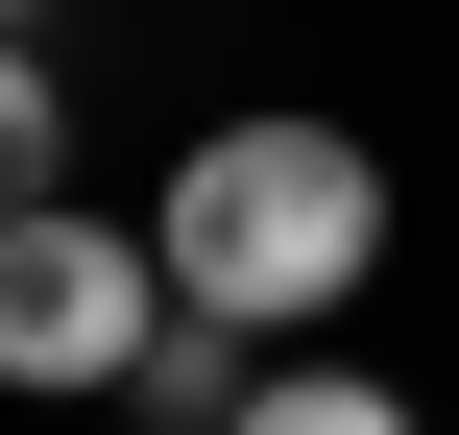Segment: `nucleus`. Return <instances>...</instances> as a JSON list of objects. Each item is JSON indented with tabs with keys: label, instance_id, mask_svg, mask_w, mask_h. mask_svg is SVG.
<instances>
[{
	"label": "nucleus",
	"instance_id": "6",
	"mask_svg": "<svg viewBox=\"0 0 459 435\" xmlns=\"http://www.w3.org/2000/svg\"><path fill=\"white\" fill-rule=\"evenodd\" d=\"M0 24H48V0H0Z\"/></svg>",
	"mask_w": 459,
	"mask_h": 435
},
{
	"label": "nucleus",
	"instance_id": "4",
	"mask_svg": "<svg viewBox=\"0 0 459 435\" xmlns=\"http://www.w3.org/2000/svg\"><path fill=\"white\" fill-rule=\"evenodd\" d=\"M218 435H411V387H363V363H242Z\"/></svg>",
	"mask_w": 459,
	"mask_h": 435
},
{
	"label": "nucleus",
	"instance_id": "5",
	"mask_svg": "<svg viewBox=\"0 0 459 435\" xmlns=\"http://www.w3.org/2000/svg\"><path fill=\"white\" fill-rule=\"evenodd\" d=\"M24 194H73V97H48V48L0 24V218H24Z\"/></svg>",
	"mask_w": 459,
	"mask_h": 435
},
{
	"label": "nucleus",
	"instance_id": "2",
	"mask_svg": "<svg viewBox=\"0 0 459 435\" xmlns=\"http://www.w3.org/2000/svg\"><path fill=\"white\" fill-rule=\"evenodd\" d=\"M145 315H169L145 218H97V194H24V218H0V387H24V412H121Z\"/></svg>",
	"mask_w": 459,
	"mask_h": 435
},
{
	"label": "nucleus",
	"instance_id": "1",
	"mask_svg": "<svg viewBox=\"0 0 459 435\" xmlns=\"http://www.w3.org/2000/svg\"><path fill=\"white\" fill-rule=\"evenodd\" d=\"M145 266H169V315H218V339H339L363 266H387V170H363L339 121H218V145L145 194Z\"/></svg>",
	"mask_w": 459,
	"mask_h": 435
},
{
	"label": "nucleus",
	"instance_id": "3",
	"mask_svg": "<svg viewBox=\"0 0 459 435\" xmlns=\"http://www.w3.org/2000/svg\"><path fill=\"white\" fill-rule=\"evenodd\" d=\"M242 363H266V339H218V315H145V363H121V412L218 435V412H242Z\"/></svg>",
	"mask_w": 459,
	"mask_h": 435
}]
</instances>
